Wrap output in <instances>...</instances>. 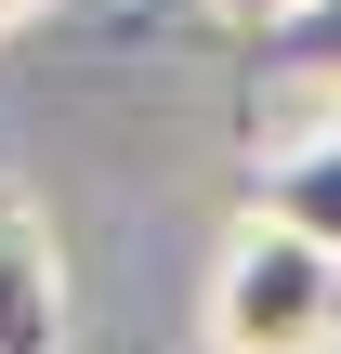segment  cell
<instances>
[{"mask_svg":"<svg viewBox=\"0 0 341 354\" xmlns=\"http://www.w3.org/2000/svg\"><path fill=\"white\" fill-rule=\"evenodd\" d=\"M341 342V250H315L276 210H237L210 263V354H329Z\"/></svg>","mask_w":341,"mask_h":354,"instance_id":"obj_1","label":"cell"},{"mask_svg":"<svg viewBox=\"0 0 341 354\" xmlns=\"http://www.w3.org/2000/svg\"><path fill=\"white\" fill-rule=\"evenodd\" d=\"M0 354H66V250L26 184H0Z\"/></svg>","mask_w":341,"mask_h":354,"instance_id":"obj_2","label":"cell"},{"mask_svg":"<svg viewBox=\"0 0 341 354\" xmlns=\"http://www.w3.org/2000/svg\"><path fill=\"white\" fill-rule=\"evenodd\" d=\"M250 210H276V223H302L315 250H341V105L315 131H289L263 171H250Z\"/></svg>","mask_w":341,"mask_h":354,"instance_id":"obj_3","label":"cell"},{"mask_svg":"<svg viewBox=\"0 0 341 354\" xmlns=\"http://www.w3.org/2000/svg\"><path fill=\"white\" fill-rule=\"evenodd\" d=\"M197 13H250V26H302L315 0H197Z\"/></svg>","mask_w":341,"mask_h":354,"instance_id":"obj_4","label":"cell"},{"mask_svg":"<svg viewBox=\"0 0 341 354\" xmlns=\"http://www.w3.org/2000/svg\"><path fill=\"white\" fill-rule=\"evenodd\" d=\"M302 53H315V66H341V0H315V13H302Z\"/></svg>","mask_w":341,"mask_h":354,"instance_id":"obj_5","label":"cell"},{"mask_svg":"<svg viewBox=\"0 0 341 354\" xmlns=\"http://www.w3.org/2000/svg\"><path fill=\"white\" fill-rule=\"evenodd\" d=\"M26 13H53V0H0V39H13V26H26Z\"/></svg>","mask_w":341,"mask_h":354,"instance_id":"obj_6","label":"cell"},{"mask_svg":"<svg viewBox=\"0 0 341 354\" xmlns=\"http://www.w3.org/2000/svg\"><path fill=\"white\" fill-rule=\"evenodd\" d=\"M329 105H341V66H329Z\"/></svg>","mask_w":341,"mask_h":354,"instance_id":"obj_7","label":"cell"}]
</instances>
